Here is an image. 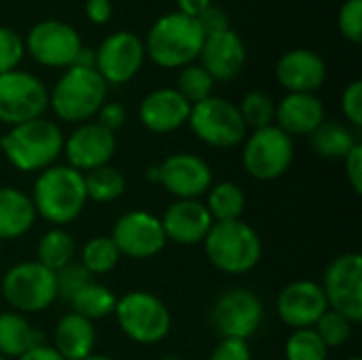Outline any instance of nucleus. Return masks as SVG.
<instances>
[{
  "instance_id": "nucleus-1",
  "label": "nucleus",
  "mask_w": 362,
  "mask_h": 360,
  "mask_svg": "<svg viewBox=\"0 0 362 360\" xmlns=\"http://www.w3.org/2000/svg\"><path fill=\"white\" fill-rule=\"evenodd\" d=\"M30 199L36 216L53 227H64L76 221L87 206L85 178L78 170L55 163L38 172Z\"/></svg>"
},
{
  "instance_id": "nucleus-2",
  "label": "nucleus",
  "mask_w": 362,
  "mask_h": 360,
  "mask_svg": "<svg viewBox=\"0 0 362 360\" xmlns=\"http://www.w3.org/2000/svg\"><path fill=\"white\" fill-rule=\"evenodd\" d=\"M0 151L19 172H42L55 166L64 151V132L45 117L8 127L0 136Z\"/></svg>"
},
{
  "instance_id": "nucleus-3",
  "label": "nucleus",
  "mask_w": 362,
  "mask_h": 360,
  "mask_svg": "<svg viewBox=\"0 0 362 360\" xmlns=\"http://www.w3.org/2000/svg\"><path fill=\"white\" fill-rule=\"evenodd\" d=\"M206 34L197 19L178 11L161 15L148 30L144 51L161 68H185L199 57Z\"/></svg>"
},
{
  "instance_id": "nucleus-4",
  "label": "nucleus",
  "mask_w": 362,
  "mask_h": 360,
  "mask_svg": "<svg viewBox=\"0 0 362 360\" xmlns=\"http://www.w3.org/2000/svg\"><path fill=\"white\" fill-rule=\"evenodd\" d=\"M202 244L208 261L218 272L231 276L252 272L263 257L261 236L242 219L214 223Z\"/></svg>"
},
{
  "instance_id": "nucleus-5",
  "label": "nucleus",
  "mask_w": 362,
  "mask_h": 360,
  "mask_svg": "<svg viewBox=\"0 0 362 360\" xmlns=\"http://www.w3.org/2000/svg\"><path fill=\"white\" fill-rule=\"evenodd\" d=\"M108 85L95 68L70 66L49 91V108L64 123H87L106 102Z\"/></svg>"
},
{
  "instance_id": "nucleus-6",
  "label": "nucleus",
  "mask_w": 362,
  "mask_h": 360,
  "mask_svg": "<svg viewBox=\"0 0 362 360\" xmlns=\"http://www.w3.org/2000/svg\"><path fill=\"white\" fill-rule=\"evenodd\" d=\"M115 318L125 337L140 346H155L163 342L172 329V314L168 306L146 291H132L117 299Z\"/></svg>"
},
{
  "instance_id": "nucleus-7",
  "label": "nucleus",
  "mask_w": 362,
  "mask_h": 360,
  "mask_svg": "<svg viewBox=\"0 0 362 360\" xmlns=\"http://www.w3.org/2000/svg\"><path fill=\"white\" fill-rule=\"evenodd\" d=\"M4 301L19 314L45 312L57 299L55 274L38 261H23L6 269L0 282Z\"/></svg>"
},
{
  "instance_id": "nucleus-8",
  "label": "nucleus",
  "mask_w": 362,
  "mask_h": 360,
  "mask_svg": "<svg viewBox=\"0 0 362 360\" xmlns=\"http://www.w3.org/2000/svg\"><path fill=\"white\" fill-rule=\"evenodd\" d=\"M187 123L204 144L214 149L238 146L248 134L238 104L218 95H210L204 102L193 104Z\"/></svg>"
},
{
  "instance_id": "nucleus-9",
  "label": "nucleus",
  "mask_w": 362,
  "mask_h": 360,
  "mask_svg": "<svg viewBox=\"0 0 362 360\" xmlns=\"http://www.w3.org/2000/svg\"><path fill=\"white\" fill-rule=\"evenodd\" d=\"M295 159V142L276 123L252 129L244 142L242 163L257 180H276L288 172Z\"/></svg>"
},
{
  "instance_id": "nucleus-10",
  "label": "nucleus",
  "mask_w": 362,
  "mask_h": 360,
  "mask_svg": "<svg viewBox=\"0 0 362 360\" xmlns=\"http://www.w3.org/2000/svg\"><path fill=\"white\" fill-rule=\"evenodd\" d=\"M322 291L329 310L346 316L352 325L362 320V257L361 252H344L325 269Z\"/></svg>"
},
{
  "instance_id": "nucleus-11",
  "label": "nucleus",
  "mask_w": 362,
  "mask_h": 360,
  "mask_svg": "<svg viewBox=\"0 0 362 360\" xmlns=\"http://www.w3.org/2000/svg\"><path fill=\"white\" fill-rule=\"evenodd\" d=\"M49 108L45 83L25 70L0 74V123L13 127L42 117Z\"/></svg>"
},
{
  "instance_id": "nucleus-12",
  "label": "nucleus",
  "mask_w": 362,
  "mask_h": 360,
  "mask_svg": "<svg viewBox=\"0 0 362 360\" xmlns=\"http://www.w3.org/2000/svg\"><path fill=\"white\" fill-rule=\"evenodd\" d=\"M265 308L257 293L248 289H231L216 297L210 320L216 333L231 339H250L263 325Z\"/></svg>"
},
{
  "instance_id": "nucleus-13",
  "label": "nucleus",
  "mask_w": 362,
  "mask_h": 360,
  "mask_svg": "<svg viewBox=\"0 0 362 360\" xmlns=\"http://www.w3.org/2000/svg\"><path fill=\"white\" fill-rule=\"evenodd\" d=\"M23 45L32 59L45 68H70L83 49L78 32L57 19H45L32 25Z\"/></svg>"
},
{
  "instance_id": "nucleus-14",
  "label": "nucleus",
  "mask_w": 362,
  "mask_h": 360,
  "mask_svg": "<svg viewBox=\"0 0 362 360\" xmlns=\"http://www.w3.org/2000/svg\"><path fill=\"white\" fill-rule=\"evenodd\" d=\"M110 240L115 242L121 257L144 261L157 257L168 240L161 227V219L146 210H129L117 219Z\"/></svg>"
},
{
  "instance_id": "nucleus-15",
  "label": "nucleus",
  "mask_w": 362,
  "mask_h": 360,
  "mask_svg": "<svg viewBox=\"0 0 362 360\" xmlns=\"http://www.w3.org/2000/svg\"><path fill=\"white\" fill-rule=\"evenodd\" d=\"M144 57V42L134 32H115L100 42L93 68L106 85H125L140 72Z\"/></svg>"
},
{
  "instance_id": "nucleus-16",
  "label": "nucleus",
  "mask_w": 362,
  "mask_h": 360,
  "mask_svg": "<svg viewBox=\"0 0 362 360\" xmlns=\"http://www.w3.org/2000/svg\"><path fill=\"white\" fill-rule=\"evenodd\" d=\"M117 151V138L98 121L81 123L68 138H64L66 166L87 174L95 168L108 166Z\"/></svg>"
},
{
  "instance_id": "nucleus-17",
  "label": "nucleus",
  "mask_w": 362,
  "mask_h": 360,
  "mask_svg": "<svg viewBox=\"0 0 362 360\" xmlns=\"http://www.w3.org/2000/svg\"><path fill=\"white\" fill-rule=\"evenodd\" d=\"M159 168V185L176 199H199L212 187V168L206 159L191 153L165 157Z\"/></svg>"
},
{
  "instance_id": "nucleus-18",
  "label": "nucleus",
  "mask_w": 362,
  "mask_h": 360,
  "mask_svg": "<svg viewBox=\"0 0 362 360\" xmlns=\"http://www.w3.org/2000/svg\"><path fill=\"white\" fill-rule=\"evenodd\" d=\"M329 310L325 291L318 282L295 280L282 289L278 295V314L286 327L314 329L320 316Z\"/></svg>"
},
{
  "instance_id": "nucleus-19",
  "label": "nucleus",
  "mask_w": 362,
  "mask_h": 360,
  "mask_svg": "<svg viewBox=\"0 0 362 360\" xmlns=\"http://www.w3.org/2000/svg\"><path fill=\"white\" fill-rule=\"evenodd\" d=\"M197 59L199 66L214 79V83H229L238 79L246 66V45L238 32L227 28L206 36Z\"/></svg>"
},
{
  "instance_id": "nucleus-20",
  "label": "nucleus",
  "mask_w": 362,
  "mask_h": 360,
  "mask_svg": "<svg viewBox=\"0 0 362 360\" xmlns=\"http://www.w3.org/2000/svg\"><path fill=\"white\" fill-rule=\"evenodd\" d=\"M214 225L206 204L199 199H176L170 204L161 216V227L168 242H176L180 246L202 244Z\"/></svg>"
},
{
  "instance_id": "nucleus-21",
  "label": "nucleus",
  "mask_w": 362,
  "mask_h": 360,
  "mask_svg": "<svg viewBox=\"0 0 362 360\" xmlns=\"http://www.w3.org/2000/svg\"><path fill=\"white\" fill-rule=\"evenodd\" d=\"M276 79L288 93H316L327 79V64L316 51L293 49L278 59Z\"/></svg>"
},
{
  "instance_id": "nucleus-22",
  "label": "nucleus",
  "mask_w": 362,
  "mask_h": 360,
  "mask_svg": "<svg viewBox=\"0 0 362 360\" xmlns=\"http://www.w3.org/2000/svg\"><path fill=\"white\" fill-rule=\"evenodd\" d=\"M191 104L178 93L176 87H161L151 91L138 108V117L148 132L170 134L187 125Z\"/></svg>"
},
{
  "instance_id": "nucleus-23",
  "label": "nucleus",
  "mask_w": 362,
  "mask_h": 360,
  "mask_svg": "<svg viewBox=\"0 0 362 360\" xmlns=\"http://www.w3.org/2000/svg\"><path fill=\"white\" fill-rule=\"evenodd\" d=\"M276 125L295 136H310L325 121V104L316 93H286L276 106Z\"/></svg>"
},
{
  "instance_id": "nucleus-24",
  "label": "nucleus",
  "mask_w": 362,
  "mask_h": 360,
  "mask_svg": "<svg viewBox=\"0 0 362 360\" xmlns=\"http://www.w3.org/2000/svg\"><path fill=\"white\" fill-rule=\"evenodd\" d=\"M53 348L66 360H85L95 348V327L91 320L70 312L59 318L53 333Z\"/></svg>"
},
{
  "instance_id": "nucleus-25",
  "label": "nucleus",
  "mask_w": 362,
  "mask_h": 360,
  "mask_svg": "<svg viewBox=\"0 0 362 360\" xmlns=\"http://www.w3.org/2000/svg\"><path fill=\"white\" fill-rule=\"evenodd\" d=\"M36 223V210L21 189L0 187V242L25 236Z\"/></svg>"
},
{
  "instance_id": "nucleus-26",
  "label": "nucleus",
  "mask_w": 362,
  "mask_h": 360,
  "mask_svg": "<svg viewBox=\"0 0 362 360\" xmlns=\"http://www.w3.org/2000/svg\"><path fill=\"white\" fill-rule=\"evenodd\" d=\"M42 344H45V335L38 333L23 314L19 312L0 314V354L4 359H19Z\"/></svg>"
},
{
  "instance_id": "nucleus-27",
  "label": "nucleus",
  "mask_w": 362,
  "mask_h": 360,
  "mask_svg": "<svg viewBox=\"0 0 362 360\" xmlns=\"http://www.w3.org/2000/svg\"><path fill=\"white\" fill-rule=\"evenodd\" d=\"M356 144H358V138L354 129L339 121L325 119L310 134V146L322 159H344Z\"/></svg>"
},
{
  "instance_id": "nucleus-28",
  "label": "nucleus",
  "mask_w": 362,
  "mask_h": 360,
  "mask_svg": "<svg viewBox=\"0 0 362 360\" xmlns=\"http://www.w3.org/2000/svg\"><path fill=\"white\" fill-rule=\"evenodd\" d=\"M76 242L64 227H51L36 246V261L53 274L74 261Z\"/></svg>"
},
{
  "instance_id": "nucleus-29",
  "label": "nucleus",
  "mask_w": 362,
  "mask_h": 360,
  "mask_svg": "<svg viewBox=\"0 0 362 360\" xmlns=\"http://www.w3.org/2000/svg\"><path fill=\"white\" fill-rule=\"evenodd\" d=\"M68 303L74 314L93 323V320H102V318L115 314L117 297L108 286L89 280Z\"/></svg>"
},
{
  "instance_id": "nucleus-30",
  "label": "nucleus",
  "mask_w": 362,
  "mask_h": 360,
  "mask_svg": "<svg viewBox=\"0 0 362 360\" xmlns=\"http://www.w3.org/2000/svg\"><path fill=\"white\" fill-rule=\"evenodd\" d=\"M206 208L212 216L214 223H225V221H238L244 214L246 208V195L235 182H218L212 185L208 191V202Z\"/></svg>"
},
{
  "instance_id": "nucleus-31",
  "label": "nucleus",
  "mask_w": 362,
  "mask_h": 360,
  "mask_svg": "<svg viewBox=\"0 0 362 360\" xmlns=\"http://www.w3.org/2000/svg\"><path fill=\"white\" fill-rule=\"evenodd\" d=\"M83 178H85L87 202L91 199L95 204H108L125 193V176L121 174L119 168L110 163L83 174Z\"/></svg>"
},
{
  "instance_id": "nucleus-32",
  "label": "nucleus",
  "mask_w": 362,
  "mask_h": 360,
  "mask_svg": "<svg viewBox=\"0 0 362 360\" xmlns=\"http://www.w3.org/2000/svg\"><path fill=\"white\" fill-rule=\"evenodd\" d=\"M119 259H121V252L117 250L110 236H95L91 240H87L81 250V265L87 269L89 276H93V274L102 276V274L112 272L117 267Z\"/></svg>"
},
{
  "instance_id": "nucleus-33",
  "label": "nucleus",
  "mask_w": 362,
  "mask_h": 360,
  "mask_svg": "<svg viewBox=\"0 0 362 360\" xmlns=\"http://www.w3.org/2000/svg\"><path fill=\"white\" fill-rule=\"evenodd\" d=\"M238 110L246 123V127L261 129L274 125L276 121V102L265 91H250L238 104Z\"/></svg>"
},
{
  "instance_id": "nucleus-34",
  "label": "nucleus",
  "mask_w": 362,
  "mask_h": 360,
  "mask_svg": "<svg viewBox=\"0 0 362 360\" xmlns=\"http://www.w3.org/2000/svg\"><path fill=\"white\" fill-rule=\"evenodd\" d=\"M329 348L314 329H297L288 335L284 346L286 360H327Z\"/></svg>"
},
{
  "instance_id": "nucleus-35",
  "label": "nucleus",
  "mask_w": 362,
  "mask_h": 360,
  "mask_svg": "<svg viewBox=\"0 0 362 360\" xmlns=\"http://www.w3.org/2000/svg\"><path fill=\"white\" fill-rule=\"evenodd\" d=\"M178 93L193 106L197 102H204L206 98L212 95L214 89V79L199 66V64H189L180 68L178 74Z\"/></svg>"
},
{
  "instance_id": "nucleus-36",
  "label": "nucleus",
  "mask_w": 362,
  "mask_h": 360,
  "mask_svg": "<svg viewBox=\"0 0 362 360\" xmlns=\"http://www.w3.org/2000/svg\"><path fill=\"white\" fill-rule=\"evenodd\" d=\"M352 329H354V325L346 316H341L333 310H327L314 327V331L318 333V337L322 339V344L329 350L348 344L352 337Z\"/></svg>"
},
{
  "instance_id": "nucleus-37",
  "label": "nucleus",
  "mask_w": 362,
  "mask_h": 360,
  "mask_svg": "<svg viewBox=\"0 0 362 360\" xmlns=\"http://www.w3.org/2000/svg\"><path fill=\"white\" fill-rule=\"evenodd\" d=\"M23 38L15 30L0 25V74L17 70L19 62L23 59Z\"/></svg>"
},
{
  "instance_id": "nucleus-38",
  "label": "nucleus",
  "mask_w": 362,
  "mask_h": 360,
  "mask_svg": "<svg viewBox=\"0 0 362 360\" xmlns=\"http://www.w3.org/2000/svg\"><path fill=\"white\" fill-rule=\"evenodd\" d=\"M91 280V276L87 274V269L81 263H70L66 267H62L59 272H55V282H57V297L70 301L87 282Z\"/></svg>"
},
{
  "instance_id": "nucleus-39",
  "label": "nucleus",
  "mask_w": 362,
  "mask_h": 360,
  "mask_svg": "<svg viewBox=\"0 0 362 360\" xmlns=\"http://www.w3.org/2000/svg\"><path fill=\"white\" fill-rule=\"evenodd\" d=\"M337 25L344 38L358 45L362 38V0H346L337 15Z\"/></svg>"
},
{
  "instance_id": "nucleus-40",
  "label": "nucleus",
  "mask_w": 362,
  "mask_h": 360,
  "mask_svg": "<svg viewBox=\"0 0 362 360\" xmlns=\"http://www.w3.org/2000/svg\"><path fill=\"white\" fill-rule=\"evenodd\" d=\"M341 112L346 115V119L354 125H362V83L361 81H352L344 93H341Z\"/></svg>"
},
{
  "instance_id": "nucleus-41",
  "label": "nucleus",
  "mask_w": 362,
  "mask_h": 360,
  "mask_svg": "<svg viewBox=\"0 0 362 360\" xmlns=\"http://www.w3.org/2000/svg\"><path fill=\"white\" fill-rule=\"evenodd\" d=\"M208 360H252V350L246 339H231L223 337Z\"/></svg>"
},
{
  "instance_id": "nucleus-42",
  "label": "nucleus",
  "mask_w": 362,
  "mask_h": 360,
  "mask_svg": "<svg viewBox=\"0 0 362 360\" xmlns=\"http://www.w3.org/2000/svg\"><path fill=\"white\" fill-rule=\"evenodd\" d=\"M127 121V112L119 102H104L98 110V123L102 127H106L108 132H117L119 127H123Z\"/></svg>"
},
{
  "instance_id": "nucleus-43",
  "label": "nucleus",
  "mask_w": 362,
  "mask_h": 360,
  "mask_svg": "<svg viewBox=\"0 0 362 360\" xmlns=\"http://www.w3.org/2000/svg\"><path fill=\"white\" fill-rule=\"evenodd\" d=\"M197 23L202 25L204 34H214V32H223L229 28V15L225 13V8L216 6V4H210L199 17H197Z\"/></svg>"
},
{
  "instance_id": "nucleus-44",
  "label": "nucleus",
  "mask_w": 362,
  "mask_h": 360,
  "mask_svg": "<svg viewBox=\"0 0 362 360\" xmlns=\"http://www.w3.org/2000/svg\"><path fill=\"white\" fill-rule=\"evenodd\" d=\"M344 163H346V176H348V182L350 187L354 189V193L361 195L362 191V144L358 142L346 157H344Z\"/></svg>"
},
{
  "instance_id": "nucleus-45",
  "label": "nucleus",
  "mask_w": 362,
  "mask_h": 360,
  "mask_svg": "<svg viewBox=\"0 0 362 360\" xmlns=\"http://www.w3.org/2000/svg\"><path fill=\"white\" fill-rule=\"evenodd\" d=\"M85 15L89 21L102 25V23L110 21V17H112V2L110 0H87Z\"/></svg>"
},
{
  "instance_id": "nucleus-46",
  "label": "nucleus",
  "mask_w": 362,
  "mask_h": 360,
  "mask_svg": "<svg viewBox=\"0 0 362 360\" xmlns=\"http://www.w3.org/2000/svg\"><path fill=\"white\" fill-rule=\"evenodd\" d=\"M176 4H178V13L197 19L212 4V0H176Z\"/></svg>"
},
{
  "instance_id": "nucleus-47",
  "label": "nucleus",
  "mask_w": 362,
  "mask_h": 360,
  "mask_svg": "<svg viewBox=\"0 0 362 360\" xmlns=\"http://www.w3.org/2000/svg\"><path fill=\"white\" fill-rule=\"evenodd\" d=\"M17 360H66V359H62L53 346L42 344V346H38V348H34V350L25 352L23 356H19Z\"/></svg>"
},
{
  "instance_id": "nucleus-48",
  "label": "nucleus",
  "mask_w": 362,
  "mask_h": 360,
  "mask_svg": "<svg viewBox=\"0 0 362 360\" xmlns=\"http://www.w3.org/2000/svg\"><path fill=\"white\" fill-rule=\"evenodd\" d=\"M74 66H81V68H93V66H95V51H91V49L83 47V49L78 51L76 59H74Z\"/></svg>"
},
{
  "instance_id": "nucleus-49",
  "label": "nucleus",
  "mask_w": 362,
  "mask_h": 360,
  "mask_svg": "<svg viewBox=\"0 0 362 360\" xmlns=\"http://www.w3.org/2000/svg\"><path fill=\"white\" fill-rule=\"evenodd\" d=\"M146 178H148L153 185H159V168H157V166H151L148 172H146Z\"/></svg>"
},
{
  "instance_id": "nucleus-50",
  "label": "nucleus",
  "mask_w": 362,
  "mask_h": 360,
  "mask_svg": "<svg viewBox=\"0 0 362 360\" xmlns=\"http://www.w3.org/2000/svg\"><path fill=\"white\" fill-rule=\"evenodd\" d=\"M85 360H117V359H112V356H104V354H91V356H87Z\"/></svg>"
},
{
  "instance_id": "nucleus-51",
  "label": "nucleus",
  "mask_w": 362,
  "mask_h": 360,
  "mask_svg": "<svg viewBox=\"0 0 362 360\" xmlns=\"http://www.w3.org/2000/svg\"><path fill=\"white\" fill-rule=\"evenodd\" d=\"M161 360H182V359H178V356H165V359H161Z\"/></svg>"
},
{
  "instance_id": "nucleus-52",
  "label": "nucleus",
  "mask_w": 362,
  "mask_h": 360,
  "mask_svg": "<svg viewBox=\"0 0 362 360\" xmlns=\"http://www.w3.org/2000/svg\"><path fill=\"white\" fill-rule=\"evenodd\" d=\"M346 360H361V356H350V359H346Z\"/></svg>"
},
{
  "instance_id": "nucleus-53",
  "label": "nucleus",
  "mask_w": 362,
  "mask_h": 360,
  "mask_svg": "<svg viewBox=\"0 0 362 360\" xmlns=\"http://www.w3.org/2000/svg\"><path fill=\"white\" fill-rule=\"evenodd\" d=\"M0 360H8V359H4V356H2V354H0Z\"/></svg>"
}]
</instances>
